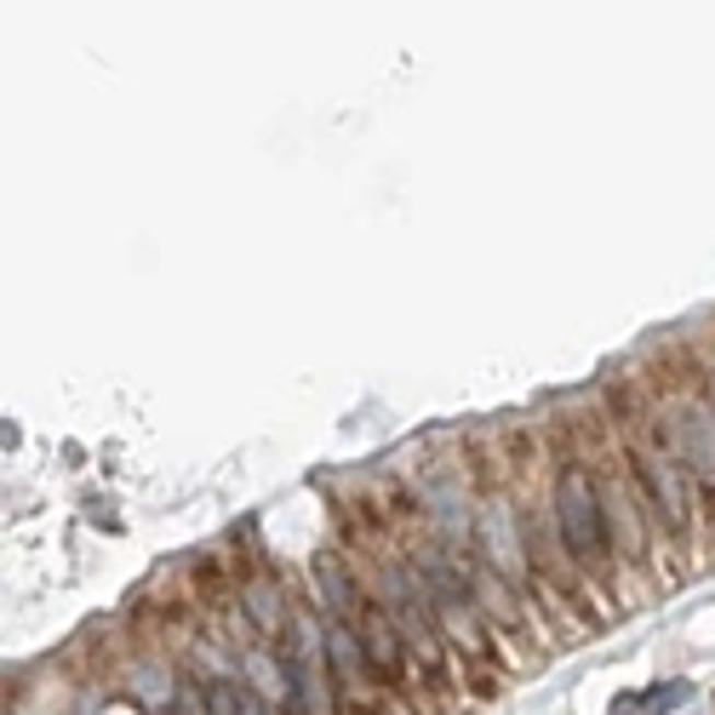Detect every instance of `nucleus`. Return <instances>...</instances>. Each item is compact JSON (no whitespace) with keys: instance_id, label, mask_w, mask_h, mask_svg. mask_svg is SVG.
<instances>
[{"instance_id":"f257e3e1","label":"nucleus","mask_w":715,"mask_h":715,"mask_svg":"<svg viewBox=\"0 0 715 715\" xmlns=\"http://www.w3.org/2000/svg\"><path fill=\"white\" fill-rule=\"evenodd\" d=\"M550 516H555V532L561 544H567V555L578 561L590 578H607V498L596 487V475L584 464H567L550 493Z\"/></svg>"},{"instance_id":"f03ea898","label":"nucleus","mask_w":715,"mask_h":715,"mask_svg":"<svg viewBox=\"0 0 715 715\" xmlns=\"http://www.w3.org/2000/svg\"><path fill=\"white\" fill-rule=\"evenodd\" d=\"M630 464L642 475V498L653 516H664L670 532H687V470L670 447V436H658L653 424L630 429Z\"/></svg>"},{"instance_id":"7ed1b4c3","label":"nucleus","mask_w":715,"mask_h":715,"mask_svg":"<svg viewBox=\"0 0 715 715\" xmlns=\"http://www.w3.org/2000/svg\"><path fill=\"white\" fill-rule=\"evenodd\" d=\"M664 436H670L687 481H699L704 493H715V406L699 401V395H681V401L670 406Z\"/></svg>"},{"instance_id":"20e7f679","label":"nucleus","mask_w":715,"mask_h":715,"mask_svg":"<svg viewBox=\"0 0 715 715\" xmlns=\"http://www.w3.org/2000/svg\"><path fill=\"white\" fill-rule=\"evenodd\" d=\"M475 561H481V567H493L504 584H521V578H527L521 516H516L504 498H493L487 509H481V521H475Z\"/></svg>"},{"instance_id":"39448f33","label":"nucleus","mask_w":715,"mask_h":715,"mask_svg":"<svg viewBox=\"0 0 715 715\" xmlns=\"http://www.w3.org/2000/svg\"><path fill=\"white\" fill-rule=\"evenodd\" d=\"M681 699H687V687H681V681H664V687H653L642 704H647V710H676Z\"/></svg>"}]
</instances>
